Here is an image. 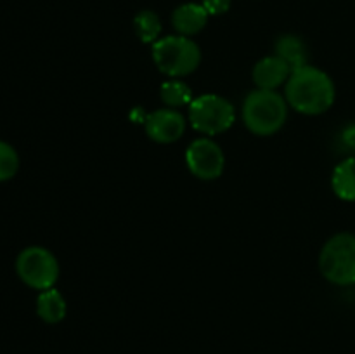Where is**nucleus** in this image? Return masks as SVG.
I'll use <instances>...</instances> for the list:
<instances>
[{"mask_svg":"<svg viewBox=\"0 0 355 354\" xmlns=\"http://www.w3.org/2000/svg\"><path fill=\"white\" fill-rule=\"evenodd\" d=\"M17 169H19V156L16 149L9 142L0 141V183L12 179Z\"/></svg>","mask_w":355,"mask_h":354,"instance_id":"dca6fc26","label":"nucleus"},{"mask_svg":"<svg viewBox=\"0 0 355 354\" xmlns=\"http://www.w3.org/2000/svg\"><path fill=\"white\" fill-rule=\"evenodd\" d=\"M333 191L345 201H355V156H349L336 165L331 177Z\"/></svg>","mask_w":355,"mask_h":354,"instance_id":"f8f14e48","label":"nucleus"},{"mask_svg":"<svg viewBox=\"0 0 355 354\" xmlns=\"http://www.w3.org/2000/svg\"><path fill=\"white\" fill-rule=\"evenodd\" d=\"M186 163L191 174L198 179L214 180L224 172L225 156L217 142L208 137H200L187 148Z\"/></svg>","mask_w":355,"mask_h":354,"instance_id":"0eeeda50","label":"nucleus"},{"mask_svg":"<svg viewBox=\"0 0 355 354\" xmlns=\"http://www.w3.org/2000/svg\"><path fill=\"white\" fill-rule=\"evenodd\" d=\"M159 97H162V101L165 103V106L173 108V110H175V108L189 106L194 99L191 87L179 78H172L163 82L162 87H159Z\"/></svg>","mask_w":355,"mask_h":354,"instance_id":"4468645a","label":"nucleus"},{"mask_svg":"<svg viewBox=\"0 0 355 354\" xmlns=\"http://www.w3.org/2000/svg\"><path fill=\"white\" fill-rule=\"evenodd\" d=\"M284 97L298 113L321 115L335 103L336 89L328 73L305 65L291 71L284 87Z\"/></svg>","mask_w":355,"mask_h":354,"instance_id":"f257e3e1","label":"nucleus"},{"mask_svg":"<svg viewBox=\"0 0 355 354\" xmlns=\"http://www.w3.org/2000/svg\"><path fill=\"white\" fill-rule=\"evenodd\" d=\"M322 276L335 285H355V235L338 233L324 243L319 255Z\"/></svg>","mask_w":355,"mask_h":354,"instance_id":"20e7f679","label":"nucleus"},{"mask_svg":"<svg viewBox=\"0 0 355 354\" xmlns=\"http://www.w3.org/2000/svg\"><path fill=\"white\" fill-rule=\"evenodd\" d=\"M291 75V68L279 56H267L260 59L253 68V80L259 89L276 90L277 87L288 82Z\"/></svg>","mask_w":355,"mask_h":354,"instance_id":"1a4fd4ad","label":"nucleus"},{"mask_svg":"<svg viewBox=\"0 0 355 354\" xmlns=\"http://www.w3.org/2000/svg\"><path fill=\"white\" fill-rule=\"evenodd\" d=\"M342 141L347 148L355 149V124L349 125V127L342 132Z\"/></svg>","mask_w":355,"mask_h":354,"instance_id":"a211bd4d","label":"nucleus"},{"mask_svg":"<svg viewBox=\"0 0 355 354\" xmlns=\"http://www.w3.org/2000/svg\"><path fill=\"white\" fill-rule=\"evenodd\" d=\"M135 31H137L139 38L144 44H155L159 40V33H162V21H159L158 14L153 10H141L134 19Z\"/></svg>","mask_w":355,"mask_h":354,"instance_id":"2eb2a0df","label":"nucleus"},{"mask_svg":"<svg viewBox=\"0 0 355 354\" xmlns=\"http://www.w3.org/2000/svg\"><path fill=\"white\" fill-rule=\"evenodd\" d=\"M146 134L156 142L170 144L180 139L186 132V118L173 108H162L153 111L144 120Z\"/></svg>","mask_w":355,"mask_h":354,"instance_id":"6e6552de","label":"nucleus"},{"mask_svg":"<svg viewBox=\"0 0 355 354\" xmlns=\"http://www.w3.org/2000/svg\"><path fill=\"white\" fill-rule=\"evenodd\" d=\"M288 118V101L276 90L257 89L243 103V121L255 135H272Z\"/></svg>","mask_w":355,"mask_h":354,"instance_id":"f03ea898","label":"nucleus"},{"mask_svg":"<svg viewBox=\"0 0 355 354\" xmlns=\"http://www.w3.org/2000/svg\"><path fill=\"white\" fill-rule=\"evenodd\" d=\"M234 106L217 94H203L189 104V120L194 130L205 135H217L234 124Z\"/></svg>","mask_w":355,"mask_h":354,"instance_id":"39448f33","label":"nucleus"},{"mask_svg":"<svg viewBox=\"0 0 355 354\" xmlns=\"http://www.w3.org/2000/svg\"><path fill=\"white\" fill-rule=\"evenodd\" d=\"M208 12L201 3H184L173 10V28L184 37H193L207 26Z\"/></svg>","mask_w":355,"mask_h":354,"instance_id":"9d476101","label":"nucleus"},{"mask_svg":"<svg viewBox=\"0 0 355 354\" xmlns=\"http://www.w3.org/2000/svg\"><path fill=\"white\" fill-rule=\"evenodd\" d=\"M153 59L162 73L180 78L191 75L201 62V51L196 42L184 35H168L153 44Z\"/></svg>","mask_w":355,"mask_h":354,"instance_id":"7ed1b4c3","label":"nucleus"},{"mask_svg":"<svg viewBox=\"0 0 355 354\" xmlns=\"http://www.w3.org/2000/svg\"><path fill=\"white\" fill-rule=\"evenodd\" d=\"M232 0H203L201 6L207 9L208 16H220V14H225L231 7Z\"/></svg>","mask_w":355,"mask_h":354,"instance_id":"f3484780","label":"nucleus"},{"mask_svg":"<svg viewBox=\"0 0 355 354\" xmlns=\"http://www.w3.org/2000/svg\"><path fill=\"white\" fill-rule=\"evenodd\" d=\"M66 301L55 288L40 292L37 298V312L45 323H59L66 316Z\"/></svg>","mask_w":355,"mask_h":354,"instance_id":"ddd939ff","label":"nucleus"},{"mask_svg":"<svg viewBox=\"0 0 355 354\" xmlns=\"http://www.w3.org/2000/svg\"><path fill=\"white\" fill-rule=\"evenodd\" d=\"M276 56H279L281 59H284V61L290 65L291 71L309 65L307 45H305L304 40H302L300 37H297V35H283V37L277 38Z\"/></svg>","mask_w":355,"mask_h":354,"instance_id":"9b49d317","label":"nucleus"},{"mask_svg":"<svg viewBox=\"0 0 355 354\" xmlns=\"http://www.w3.org/2000/svg\"><path fill=\"white\" fill-rule=\"evenodd\" d=\"M16 271L21 280L35 290L54 288L59 278V264L54 253L44 246H28L17 255Z\"/></svg>","mask_w":355,"mask_h":354,"instance_id":"423d86ee","label":"nucleus"}]
</instances>
